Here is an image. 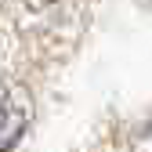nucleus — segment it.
<instances>
[{
    "label": "nucleus",
    "instance_id": "1",
    "mask_svg": "<svg viewBox=\"0 0 152 152\" xmlns=\"http://www.w3.org/2000/svg\"><path fill=\"white\" fill-rule=\"evenodd\" d=\"M29 127V105L15 91H0V152H7Z\"/></svg>",
    "mask_w": 152,
    "mask_h": 152
},
{
    "label": "nucleus",
    "instance_id": "2",
    "mask_svg": "<svg viewBox=\"0 0 152 152\" xmlns=\"http://www.w3.org/2000/svg\"><path fill=\"white\" fill-rule=\"evenodd\" d=\"M130 152H152V120H145L130 134Z\"/></svg>",
    "mask_w": 152,
    "mask_h": 152
}]
</instances>
